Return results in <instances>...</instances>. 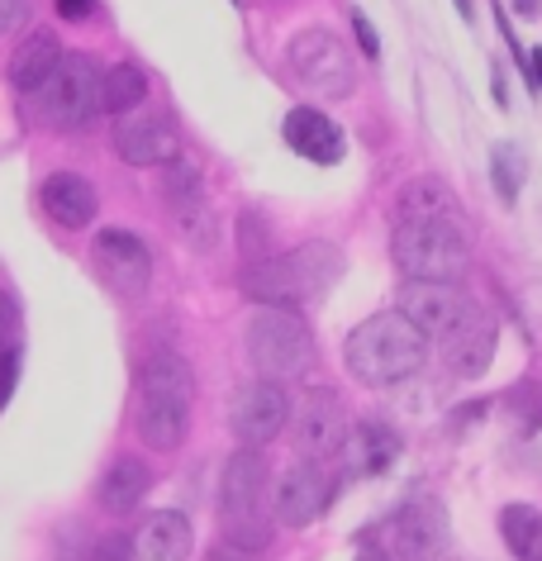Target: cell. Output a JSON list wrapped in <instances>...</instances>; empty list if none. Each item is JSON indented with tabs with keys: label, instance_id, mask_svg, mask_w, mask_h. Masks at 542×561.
<instances>
[{
	"label": "cell",
	"instance_id": "cell-20",
	"mask_svg": "<svg viewBox=\"0 0 542 561\" xmlns=\"http://www.w3.org/2000/svg\"><path fill=\"white\" fill-rule=\"evenodd\" d=\"M95 191L87 176L77 172H53L44 181V209L53 224H62V229H87V224L95 219Z\"/></svg>",
	"mask_w": 542,
	"mask_h": 561
},
{
	"label": "cell",
	"instance_id": "cell-11",
	"mask_svg": "<svg viewBox=\"0 0 542 561\" xmlns=\"http://www.w3.org/2000/svg\"><path fill=\"white\" fill-rule=\"evenodd\" d=\"M347 438V414H343V400L333 390H310L304 404L296 410V447L304 461H324V457H338V447Z\"/></svg>",
	"mask_w": 542,
	"mask_h": 561
},
{
	"label": "cell",
	"instance_id": "cell-12",
	"mask_svg": "<svg viewBox=\"0 0 542 561\" xmlns=\"http://www.w3.org/2000/svg\"><path fill=\"white\" fill-rule=\"evenodd\" d=\"M328 495L333 490L324 481V471H319L314 461H300V467H290L281 476V485H276V495H272V510L286 528H310L314 518L324 514Z\"/></svg>",
	"mask_w": 542,
	"mask_h": 561
},
{
	"label": "cell",
	"instance_id": "cell-30",
	"mask_svg": "<svg viewBox=\"0 0 542 561\" xmlns=\"http://www.w3.org/2000/svg\"><path fill=\"white\" fill-rule=\"evenodd\" d=\"M509 404L519 410L523 433H538V428H542V386H538V381L514 386V390H509Z\"/></svg>",
	"mask_w": 542,
	"mask_h": 561
},
{
	"label": "cell",
	"instance_id": "cell-33",
	"mask_svg": "<svg viewBox=\"0 0 542 561\" xmlns=\"http://www.w3.org/2000/svg\"><path fill=\"white\" fill-rule=\"evenodd\" d=\"M353 30H357L361 53H367V58H381V38H377V30H371V20L361 15V10H353Z\"/></svg>",
	"mask_w": 542,
	"mask_h": 561
},
{
	"label": "cell",
	"instance_id": "cell-15",
	"mask_svg": "<svg viewBox=\"0 0 542 561\" xmlns=\"http://www.w3.org/2000/svg\"><path fill=\"white\" fill-rule=\"evenodd\" d=\"M243 296H253L262 310H296V305H304V290L296 280V266H290V257H257L243 266L239 276Z\"/></svg>",
	"mask_w": 542,
	"mask_h": 561
},
{
	"label": "cell",
	"instance_id": "cell-5",
	"mask_svg": "<svg viewBox=\"0 0 542 561\" xmlns=\"http://www.w3.org/2000/svg\"><path fill=\"white\" fill-rule=\"evenodd\" d=\"M247 357L262 371V381L290 386L310 371L314 339L296 310H257L247 319Z\"/></svg>",
	"mask_w": 542,
	"mask_h": 561
},
{
	"label": "cell",
	"instance_id": "cell-37",
	"mask_svg": "<svg viewBox=\"0 0 542 561\" xmlns=\"http://www.w3.org/2000/svg\"><path fill=\"white\" fill-rule=\"evenodd\" d=\"M528 87H533V91H542V48H533V53H528Z\"/></svg>",
	"mask_w": 542,
	"mask_h": 561
},
{
	"label": "cell",
	"instance_id": "cell-13",
	"mask_svg": "<svg viewBox=\"0 0 542 561\" xmlns=\"http://www.w3.org/2000/svg\"><path fill=\"white\" fill-rule=\"evenodd\" d=\"M262 495H267V461L257 447H239L224 467V481H219V514H262Z\"/></svg>",
	"mask_w": 542,
	"mask_h": 561
},
{
	"label": "cell",
	"instance_id": "cell-18",
	"mask_svg": "<svg viewBox=\"0 0 542 561\" xmlns=\"http://www.w3.org/2000/svg\"><path fill=\"white\" fill-rule=\"evenodd\" d=\"M286 144L310 162H338L343 148H347L338 124H333L324 110H310V105H300L286 115Z\"/></svg>",
	"mask_w": 542,
	"mask_h": 561
},
{
	"label": "cell",
	"instance_id": "cell-16",
	"mask_svg": "<svg viewBox=\"0 0 542 561\" xmlns=\"http://www.w3.org/2000/svg\"><path fill=\"white\" fill-rule=\"evenodd\" d=\"M191 547H196V533H191V518L176 514V510L148 514L134 533V557L138 561H186Z\"/></svg>",
	"mask_w": 542,
	"mask_h": 561
},
{
	"label": "cell",
	"instance_id": "cell-34",
	"mask_svg": "<svg viewBox=\"0 0 542 561\" xmlns=\"http://www.w3.org/2000/svg\"><path fill=\"white\" fill-rule=\"evenodd\" d=\"M24 15H30V0H0V34H15Z\"/></svg>",
	"mask_w": 542,
	"mask_h": 561
},
{
	"label": "cell",
	"instance_id": "cell-27",
	"mask_svg": "<svg viewBox=\"0 0 542 561\" xmlns=\"http://www.w3.org/2000/svg\"><path fill=\"white\" fill-rule=\"evenodd\" d=\"M499 533H505L514 561H542V514L533 504H509L499 514Z\"/></svg>",
	"mask_w": 542,
	"mask_h": 561
},
{
	"label": "cell",
	"instance_id": "cell-41",
	"mask_svg": "<svg viewBox=\"0 0 542 561\" xmlns=\"http://www.w3.org/2000/svg\"><path fill=\"white\" fill-rule=\"evenodd\" d=\"M357 561H395V557H385V552H377V547H371V552H361Z\"/></svg>",
	"mask_w": 542,
	"mask_h": 561
},
{
	"label": "cell",
	"instance_id": "cell-36",
	"mask_svg": "<svg viewBox=\"0 0 542 561\" xmlns=\"http://www.w3.org/2000/svg\"><path fill=\"white\" fill-rule=\"evenodd\" d=\"M91 5H95V0H58V15L62 20H87Z\"/></svg>",
	"mask_w": 542,
	"mask_h": 561
},
{
	"label": "cell",
	"instance_id": "cell-10",
	"mask_svg": "<svg viewBox=\"0 0 542 561\" xmlns=\"http://www.w3.org/2000/svg\"><path fill=\"white\" fill-rule=\"evenodd\" d=\"M286 414H290V400H286V386L276 381H253L233 396V410H229V424L239 433L243 447H262L272 443L276 433L286 428Z\"/></svg>",
	"mask_w": 542,
	"mask_h": 561
},
{
	"label": "cell",
	"instance_id": "cell-17",
	"mask_svg": "<svg viewBox=\"0 0 542 561\" xmlns=\"http://www.w3.org/2000/svg\"><path fill=\"white\" fill-rule=\"evenodd\" d=\"M166 201H172L176 224L186 229L196 243H215V219H210V201H205L200 172L196 167H176L166 172Z\"/></svg>",
	"mask_w": 542,
	"mask_h": 561
},
{
	"label": "cell",
	"instance_id": "cell-38",
	"mask_svg": "<svg viewBox=\"0 0 542 561\" xmlns=\"http://www.w3.org/2000/svg\"><path fill=\"white\" fill-rule=\"evenodd\" d=\"M253 552H239V547H224V552H215V561H247Z\"/></svg>",
	"mask_w": 542,
	"mask_h": 561
},
{
	"label": "cell",
	"instance_id": "cell-14",
	"mask_svg": "<svg viewBox=\"0 0 542 561\" xmlns=\"http://www.w3.org/2000/svg\"><path fill=\"white\" fill-rule=\"evenodd\" d=\"M391 538H395V557L400 561H438L442 547H448V524H442V510H438V504H428V500L410 504V510H400Z\"/></svg>",
	"mask_w": 542,
	"mask_h": 561
},
{
	"label": "cell",
	"instance_id": "cell-1",
	"mask_svg": "<svg viewBox=\"0 0 542 561\" xmlns=\"http://www.w3.org/2000/svg\"><path fill=\"white\" fill-rule=\"evenodd\" d=\"M424 357H428V339L400 310L371 314L367 324H357L343 343L347 371H353L361 386H377V390L410 381V376L424 367Z\"/></svg>",
	"mask_w": 542,
	"mask_h": 561
},
{
	"label": "cell",
	"instance_id": "cell-8",
	"mask_svg": "<svg viewBox=\"0 0 542 561\" xmlns=\"http://www.w3.org/2000/svg\"><path fill=\"white\" fill-rule=\"evenodd\" d=\"M115 148L129 167H172L181 158V134L158 110H134V115H119Z\"/></svg>",
	"mask_w": 542,
	"mask_h": 561
},
{
	"label": "cell",
	"instance_id": "cell-39",
	"mask_svg": "<svg viewBox=\"0 0 542 561\" xmlns=\"http://www.w3.org/2000/svg\"><path fill=\"white\" fill-rule=\"evenodd\" d=\"M514 5H519V15H538L542 0H514Z\"/></svg>",
	"mask_w": 542,
	"mask_h": 561
},
{
	"label": "cell",
	"instance_id": "cell-40",
	"mask_svg": "<svg viewBox=\"0 0 542 561\" xmlns=\"http://www.w3.org/2000/svg\"><path fill=\"white\" fill-rule=\"evenodd\" d=\"M452 5H457V15L462 20H476V5H471V0H452Z\"/></svg>",
	"mask_w": 542,
	"mask_h": 561
},
{
	"label": "cell",
	"instance_id": "cell-4",
	"mask_svg": "<svg viewBox=\"0 0 542 561\" xmlns=\"http://www.w3.org/2000/svg\"><path fill=\"white\" fill-rule=\"evenodd\" d=\"M34 115L58 134L87 129L101 115V62L91 53H62L53 77L34 91Z\"/></svg>",
	"mask_w": 542,
	"mask_h": 561
},
{
	"label": "cell",
	"instance_id": "cell-2",
	"mask_svg": "<svg viewBox=\"0 0 542 561\" xmlns=\"http://www.w3.org/2000/svg\"><path fill=\"white\" fill-rule=\"evenodd\" d=\"M196 404V376L176 353H152L138 371V438L158 453L181 447Z\"/></svg>",
	"mask_w": 542,
	"mask_h": 561
},
{
	"label": "cell",
	"instance_id": "cell-31",
	"mask_svg": "<svg viewBox=\"0 0 542 561\" xmlns=\"http://www.w3.org/2000/svg\"><path fill=\"white\" fill-rule=\"evenodd\" d=\"M20 353V305L10 300V290H0V357Z\"/></svg>",
	"mask_w": 542,
	"mask_h": 561
},
{
	"label": "cell",
	"instance_id": "cell-6",
	"mask_svg": "<svg viewBox=\"0 0 542 561\" xmlns=\"http://www.w3.org/2000/svg\"><path fill=\"white\" fill-rule=\"evenodd\" d=\"M290 77L319 101H343L357 87V62L338 34L324 24H310L290 38Z\"/></svg>",
	"mask_w": 542,
	"mask_h": 561
},
{
	"label": "cell",
	"instance_id": "cell-22",
	"mask_svg": "<svg viewBox=\"0 0 542 561\" xmlns=\"http://www.w3.org/2000/svg\"><path fill=\"white\" fill-rule=\"evenodd\" d=\"M58 62H62V44L48 30H34L15 53H10V87L34 95L53 77V67Z\"/></svg>",
	"mask_w": 542,
	"mask_h": 561
},
{
	"label": "cell",
	"instance_id": "cell-29",
	"mask_svg": "<svg viewBox=\"0 0 542 561\" xmlns=\"http://www.w3.org/2000/svg\"><path fill=\"white\" fill-rule=\"evenodd\" d=\"M495 191H499V201L505 205H514L519 201V191H523V158L509 144L495 148Z\"/></svg>",
	"mask_w": 542,
	"mask_h": 561
},
{
	"label": "cell",
	"instance_id": "cell-35",
	"mask_svg": "<svg viewBox=\"0 0 542 561\" xmlns=\"http://www.w3.org/2000/svg\"><path fill=\"white\" fill-rule=\"evenodd\" d=\"M15 371H20V353L0 357V404L10 400V386H15Z\"/></svg>",
	"mask_w": 542,
	"mask_h": 561
},
{
	"label": "cell",
	"instance_id": "cell-26",
	"mask_svg": "<svg viewBox=\"0 0 542 561\" xmlns=\"http://www.w3.org/2000/svg\"><path fill=\"white\" fill-rule=\"evenodd\" d=\"M148 101V77L138 62H115L101 72V110L105 115H134Z\"/></svg>",
	"mask_w": 542,
	"mask_h": 561
},
{
	"label": "cell",
	"instance_id": "cell-23",
	"mask_svg": "<svg viewBox=\"0 0 542 561\" xmlns=\"http://www.w3.org/2000/svg\"><path fill=\"white\" fill-rule=\"evenodd\" d=\"M419 219H457V195L438 176H414L395 201V224H419Z\"/></svg>",
	"mask_w": 542,
	"mask_h": 561
},
{
	"label": "cell",
	"instance_id": "cell-9",
	"mask_svg": "<svg viewBox=\"0 0 542 561\" xmlns=\"http://www.w3.org/2000/svg\"><path fill=\"white\" fill-rule=\"evenodd\" d=\"M95 266L119 296H143L148 290V276H152V252L143 238H134L129 229H101L95 233V248H91Z\"/></svg>",
	"mask_w": 542,
	"mask_h": 561
},
{
	"label": "cell",
	"instance_id": "cell-7",
	"mask_svg": "<svg viewBox=\"0 0 542 561\" xmlns=\"http://www.w3.org/2000/svg\"><path fill=\"white\" fill-rule=\"evenodd\" d=\"M400 314H405L424 339L448 343L452 333L476 314V300H471L462 286H448V280H410V286L400 290Z\"/></svg>",
	"mask_w": 542,
	"mask_h": 561
},
{
	"label": "cell",
	"instance_id": "cell-21",
	"mask_svg": "<svg viewBox=\"0 0 542 561\" xmlns=\"http://www.w3.org/2000/svg\"><path fill=\"white\" fill-rule=\"evenodd\" d=\"M442 353H448L457 376H481L485 367H491V357H495V324H491V314L476 305V314H471L466 324L457 329L448 343H442Z\"/></svg>",
	"mask_w": 542,
	"mask_h": 561
},
{
	"label": "cell",
	"instance_id": "cell-25",
	"mask_svg": "<svg viewBox=\"0 0 542 561\" xmlns=\"http://www.w3.org/2000/svg\"><path fill=\"white\" fill-rule=\"evenodd\" d=\"M148 485H152V471L143 467V461H138V457H119L115 467L101 476V504L109 514H129L134 504L148 495Z\"/></svg>",
	"mask_w": 542,
	"mask_h": 561
},
{
	"label": "cell",
	"instance_id": "cell-19",
	"mask_svg": "<svg viewBox=\"0 0 542 561\" xmlns=\"http://www.w3.org/2000/svg\"><path fill=\"white\" fill-rule=\"evenodd\" d=\"M338 457L347 476H381L400 457V438L381 424H357V428H347Z\"/></svg>",
	"mask_w": 542,
	"mask_h": 561
},
{
	"label": "cell",
	"instance_id": "cell-24",
	"mask_svg": "<svg viewBox=\"0 0 542 561\" xmlns=\"http://www.w3.org/2000/svg\"><path fill=\"white\" fill-rule=\"evenodd\" d=\"M286 257H290V266H296V280H300L304 300H319L333 280L343 276V252L333 243H304L296 252H286Z\"/></svg>",
	"mask_w": 542,
	"mask_h": 561
},
{
	"label": "cell",
	"instance_id": "cell-32",
	"mask_svg": "<svg viewBox=\"0 0 542 561\" xmlns=\"http://www.w3.org/2000/svg\"><path fill=\"white\" fill-rule=\"evenodd\" d=\"M91 561H134V542L124 538V533H109V538L95 542Z\"/></svg>",
	"mask_w": 542,
	"mask_h": 561
},
{
	"label": "cell",
	"instance_id": "cell-3",
	"mask_svg": "<svg viewBox=\"0 0 542 561\" xmlns=\"http://www.w3.org/2000/svg\"><path fill=\"white\" fill-rule=\"evenodd\" d=\"M391 252H395V266L410 280H448V286H457L471 266V248L462 229H457V219L395 224Z\"/></svg>",
	"mask_w": 542,
	"mask_h": 561
},
{
	"label": "cell",
	"instance_id": "cell-28",
	"mask_svg": "<svg viewBox=\"0 0 542 561\" xmlns=\"http://www.w3.org/2000/svg\"><path fill=\"white\" fill-rule=\"evenodd\" d=\"M224 538L239 552H262L272 542V524L262 514H239V518H224Z\"/></svg>",
	"mask_w": 542,
	"mask_h": 561
}]
</instances>
